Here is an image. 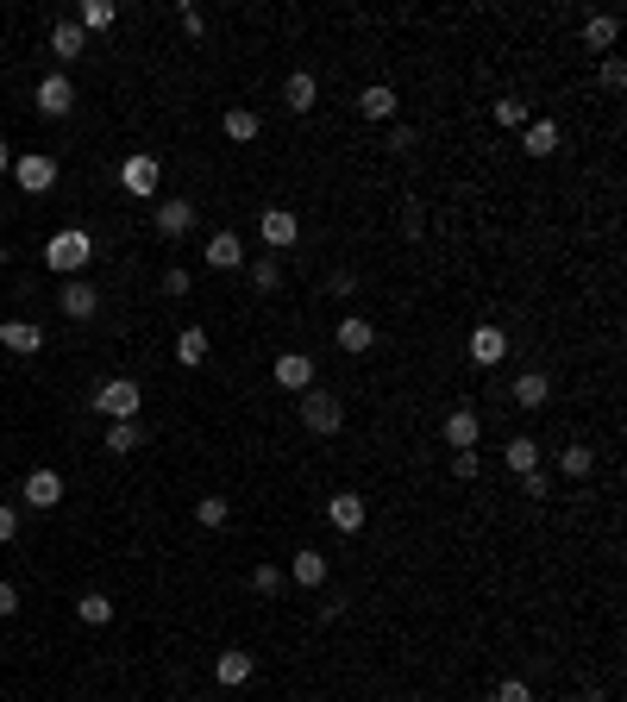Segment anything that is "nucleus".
<instances>
[{
    "label": "nucleus",
    "mask_w": 627,
    "mask_h": 702,
    "mask_svg": "<svg viewBox=\"0 0 627 702\" xmlns=\"http://www.w3.org/2000/svg\"><path fill=\"white\" fill-rule=\"evenodd\" d=\"M157 182H164V163H157L151 151H132V157L120 163V189H126L132 201H157Z\"/></svg>",
    "instance_id": "nucleus-5"
},
{
    "label": "nucleus",
    "mask_w": 627,
    "mask_h": 702,
    "mask_svg": "<svg viewBox=\"0 0 627 702\" xmlns=\"http://www.w3.org/2000/svg\"><path fill=\"white\" fill-rule=\"evenodd\" d=\"M138 439H145V427H138V420H107L101 452H113V458H132V452H138Z\"/></svg>",
    "instance_id": "nucleus-28"
},
{
    "label": "nucleus",
    "mask_w": 627,
    "mask_h": 702,
    "mask_svg": "<svg viewBox=\"0 0 627 702\" xmlns=\"http://www.w3.org/2000/svg\"><path fill=\"white\" fill-rule=\"evenodd\" d=\"M13 540H19V508L0 502V546H13Z\"/></svg>",
    "instance_id": "nucleus-40"
},
{
    "label": "nucleus",
    "mask_w": 627,
    "mask_h": 702,
    "mask_svg": "<svg viewBox=\"0 0 627 702\" xmlns=\"http://www.w3.org/2000/svg\"><path fill=\"white\" fill-rule=\"evenodd\" d=\"M559 145H565V132H559V120H546V113L521 126V151H527V157H552Z\"/></svg>",
    "instance_id": "nucleus-19"
},
{
    "label": "nucleus",
    "mask_w": 627,
    "mask_h": 702,
    "mask_svg": "<svg viewBox=\"0 0 627 702\" xmlns=\"http://www.w3.org/2000/svg\"><path fill=\"white\" fill-rule=\"evenodd\" d=\"M44 264H51L63 283H69V276H82L88 264H95V232H88V226H63V232H51V245H44Z\"/></svg>",
    "instance_id": "nucleus-1"
},
{
    "label": "nucleus",
    "mask_w": 627,
    "mask_h": 702,
    "mask_svg": "<svg viewBox=\"0 0 627 702\" xmlns=\"http://www.w3.org/2000/svg\"><path fill=\"white\" fill-rule=\"evenodd\" d=\"M477 471H483V458H477V452H452V477H464V483H471Z\"/></svg>",
    "instance_id": "nucleus-41"
},
{
    "label": "nucleus",
    "mask_w": 627,
    "mask_h": 702,
    "mask_svg": "<svg viewBox=\"0 0 627 702\" xmlns=\"http://www.w3.org/2000/svg\"><path fill=\"white\" fill-rule=\"evenodd\" d=\"M0 351H13V358H38V351H44V326L38 320H0Z\"/></svg>",
    "instance_id": "nucleus-14"
},
{
    "label": "nucleus",
    "mask_w": 627,
    "mask_h": 702,
    "mask_svg": "<svg viewBox=\"0 0 627 702\" xmlns=\"http://www.w3.org/2000/svg\"><path fill=\"white\" fill-rule=\"evenodd\" d=\"M439 439H446V452H477V439H483L477 408H452V414H446V427H439Z\"/></svg>",
    "instance_id": "nucleus-12"
},
{
    "label": "nucleus",
    "mask_w": 627,
    "mask_h": 702,
    "mask_svg": "<svg viewBox=\"0 0 627 702\" xmlns=\"http://www.w3.org/2000/svg\"><path fill=\"white\" fill-rule=\"evenodd\" d=\"M195 220H201V207H195L189 195H170V201H157V214H151L157 239H189V232H195Z\"/></svg>",
    "instance_id": "nucleus-6"
},
{
    "label": "nucleus",
    "mask_w": 627,
    "mask_h": 702,
    "mask_svg": "<svg viewBox=\"0 0 627 702\" xmlns=\"http://www.w3.org/2000/svg\"><path fill=\"white\" fill-rule=\"evenodd\" d=\"M51 57L57 63H82L88 57V32L76 26V19H57V26H51Z\"/></svg>",
    "instance_id": "nucleus-21"
},
{
    "label": "nucleus",
    "mask_w": 627,
    "mask_h": 702,
    "mask_svg": "<svg viewBox=\"0 0 627 702\" xmlns=\"http://www.w3.org/2000/svg\"><path fill=\"white\" fill-rule=\"evenodd\" d=\"M220 132L232 138V145H258L264 120H258V113H251V107H226V113H220Z\"/></svg>",
    "instance_id": "nucleus-25"
},
{
    "label": "nucleus",
    "mask_w": 627,
    "mask_h": 702,
    "mask_svg": "<svg viewBox=\"0 0 627 702\" xmlns=\"http://www.w3.org/2000/svg\"><path fill=\"white\" fill-rule=\"evenodd\" d=\"M508 402H515V408H527V414H540V408L552 402V377H546V370H521V377H515V389H508Z\"/></svg>",
    "instance_id": "nucleus-17"
},
{
    "label": "nucleus",
    "mask_w": 627,
    "mask_h": 702,
    "mask_svg": "<svg viewBox=\"0 0 627 702\" xmlns=\"http://www.w3.org/2000/svg\"><path fill=\"white\" fill-rule=\"evenodd\" d=\"M502 464H508V471H515V477H533V471H540V439L515 433V439H508V446H502Z\"/></svg>",
    "instance_id": "nucleus-27"
},
{
    "label": "nucleus",
    "mask_w": 627,
    "mask_h": 702,
    "mask_svg": "<svg viewBox=\"0 0 627 702\" xmlns=\"http://www.w3.org/2000/svg\"><path fill=\"white\" fill-rule=\"evenodd\" d=\"M283 107H289V113H314V107H320V82H314V69H289V82H283Z\"/></svg>",
    "instance_id": "nucleus-20"
},
{
    "label": "nucleus",
    "mask_w": 627,
    "mask_h": 702,
    "mask_svg": "<svg viewBox=\"0 0 627 702\" xmlns=\"http://www.w3.org/2000/svg\"><path fill=\"white\" fill-rule=\"evenodd\" d=\"M76 26H82V32H107V26H120V7H113V0H82V7H76Z\"/></svg>",
    "instance_id": "nucleus-30"
},
{
    "label": "nucleus",
    "mask_w": 627,
    "mask_h": 702,
    "mask_svg": "<svg viewBox=\"0 0 627 702\" xmlns=\"http://www.w3.org/2000/svg\"><path fill=\"white\" fill-rule=\"evenodd\" d=\"M559 471H565V477H571V483H584V477H590V471H596V452H590V446H584V439H571V446H565V452H559Z\"/></svg>",
    "instance_id": "nucleus-31"
},
{
    "label": "nucleus",
    "mask_w": 627,
    "mask_h": 702,
    "mask_svg": "<svg viewBox=\"0 0 627 702\" xmlns=\"http://www.w3.org/2000/svg\"><path fill=\"white\" fill-rule=\"evenodd\" d=\"M164 295H189V270H182V264L164 270Z\"/></svg>",
    "instance_id": "nucleus-42"
},
{
    "label": "nucleus",
    "mask_w": 627,
    "mask_h": 702,
    "mask_svg": "<svg viewBox=\"0 0 627 702\" xmlns=\"http://www.w3.org/2000/svg\"><path fill=\"white\" fill-rule=\"evenodd\" d=\"M138 402H145V395H138L132 377H107L95 395H88V408L107 414V420H138Z\"/></svg>",
    "instance_id": "nucleus-4"
},
{
    "label": "nucleus",
    "mask_w": 627,
    "mask_h": 702,
    "mask_svg": "<svg viewBox=\"0 0 627 702\" xmlns=\"http://www.w3.org/2000/svg\"><path fill=\"white\" fill-rule=\"evenodd\" d=\"M258 232H264L270 257H283V251L301 239V214H295V207H264V214H258Z\"/></svg>",
    "instance_id": "nucleus-7"
},
{
    "label": "nucleus",
    "mask_w": 627,
    "mask_h": 702,
    "mask_svg": "<svg viewBox=\"0 0 627 702\" xmlns=\"http://www.w3.org/2000/svg\"><path fill=\"white\" fill-rule=\"evenodd\" d=\"M251 671H258V659H251V652H245V646H226V652H220V659H214V677H220V684H226V690H239V684H251Z\"/></svg>",
    "instance_id": "nucleus-22"
},
{
    "label": "nucleus",
    "mask_w": 627,
    "mask_h": 702,
    "mask_svg": "<svg viewBox=\"0 0 627 702\" xmlns=\"http://www.w3.org/2000/svg\"><path fill=\"white\" fill-rule=\"evenodd\" d=\"M32 101H38L44 120H69V107H76V82H69V76H38Z\"/></svg>",
    "instance_id": "nucleus-10"
},
{
    "label": "nucleus",
    "mask_w": 627,
    "mask_h": 702,
    "mask_svg": "<svg viewBox=\"0 0 627 702\" xmlns=\"http://www.w3.org/2000/svg\"><path fill=\"white\" fill-rule=\"evenodd\" d=\"M13 170V145H0V176H7Z\"/></svg>",
    "instance_id": "nucleus-47"
},
{
    "label": "nucleus",
    "mask_w": 627,
    "mask_h": 702,
    "mask_svg": "<svg viewBox=\"0 0 627 702\" xmlns=\"http://www.w3.org/2000/svg\"><path fill=\"white\" fill-rule=\"evenodd\" d=\"M527 120H533V113H527V101H521V95H502V101H496V126H508V132H521Z\"/></svg>",
    "instance_id": "nucleus-34"
},
{
    "label": "nucleus",
    "mask_w": 627,
    "mask_h": 702,
    "mask_svg": "<svg viewBox=\"0 0 627 702\" xmlns=\"http://www.w3.org/2000/svg\"><path fill=\"white\" fill-rule=\"evenodd\" d=\"M577 702H609V696H602V690H584V696H577Z\"/></svg>",
    "instance_id": "nucleus-48"
},
{
    "label": "nucleus",
    "mask_w": 627,
    "mask_h": 702,
    "mask_svg": "<svg viewBox=\"0 0 627 702\" xmlns=\"http://www.w3.org/2000/svg\"><path fill=\"white\" fill-rule=\"evenodd\" d=\"M333 345L345 351V358H364V351L377 345V326H370L364 314H345V320H339V333H333Z\"/></svg>",
    "instance_id": "nucleus-18"
},
{
    "label": "nucleus",
    "mask_w": 627,
    "mask_h": 702,
    "mask_svg": "<svg viewBox=\"0 0 627 702\" xmlns=\"http://www.w3.org/2000/svg\"><path fill=\"white\" fill-rule=\"evenodd\" d=\"M195 521H201V527H226V521H232V502H226V496H201V502H195Z\"/></svg>",
    "instance_id": "nucleus-35"
},
{
    "label": "nucleus",
    "mask_w": 627,
    "mask_h": 702,
    "mask_svg": "<svg viewBox=\"0 0 627 702\" xmlns=\"http://www.w3.org/2000/svg\"><path fill=\"white\" fill-rule=\"evenodd\" d=\"M396 107H402V101H396V88H389V82H370L364 95H358V113H364V120H377V126L396 120Z\"/></svg>",
    "instance_id": "nucleus-24"
},
{
    "label": "nucleus",
    "mask_w": 627,
    "mask_h": 702,
    "mask_svg": "<svg viewBox=\"0 0 627 702\" xmlns=\"http://www.w3.org/2000/svg\"><path fill=\"white\" fill-rule=\"evenodd\" d=\"M76 621H82V627H107V621H113V596H101V590L76 596Z\"/></svg>",
    "instance_id": "nucleus-32"
},
{
    "label": "nucleus",
    "mask_w": 627,
    "mask_h": 702,
    "mask_svg": "<svg viewBox=\"0 0 627 702\" xmlns=\"http://www.w3.org/2000/svg\"><path fill=\"white\" fill-rule=\"evenodd\" d=\"M464 358H471L477 370H496V364L508 358V333H502V326H490V320L471 326V339H464Z\"/></svg>",
    "instance_id": "nucleus-8"
},
{
    "label": "nucleus",
    "mask_w": 627,
    "mask_h": 702,
    "mask_svg": "<svg viewBox=\"0 0 627 702\" xmlns=\"http://www.w3.org/2000/svg\"><path fill=\"white\" fill-rule=\"evenodd\" d=\"M301 427H308V433H320V439H333L339 427H345V402H339V395L333 389H301Z\"/></svg>",
    "instance_id": "nucleus-2"
},
{
    "label": "nucleus",
    "mask_w": 627,
    "mask_h": 702,
    "mask_svg": "<svg viewBox=\"0 0 627 702\" xmlns=\"http://www.w3.org/2000/svg\"><path fill=\"white\" fill-rule=\"evenodd\" d=\"M7 176H13L26 195H51L63 170H57V157H51V151H13V170H7Z\"/></svg>",
    "instance_id": "nucleus-3"
},
{
    "label": "nucleus",
    "mask_w": 627,
    "mask_h": 702,
    "mask_svg": "<svg viewBox=\"0 0 627 702\" xmlns=\"http://www.w3.org/2000/svg\"><path fill=\"white\" fill-rule=\"evenodd\" d=\"M389 151L408 157V151H414V132H408V126H396V132H389Z\"/></svg>",
    "instance_id": "nucleus-45"
},
{
    "label": "nucleus",
    "mask_w": 627,
    "mask_h": 702,
    "mask_svg": "<svg viewBox=\"0 0 627 702\" xmlns=\"http://www.w3.org/2000/svg\"><path fill=\"white\" fill-rule=\"evenodd\" d=\"M176 364L182 370H201L207 364V326H182V333H176Z\"/></svg>",
    "instance_id": "nucleus-29"
},
{
    "label": "nucleus",
    "mask_w": 627,
    "mask_h": 702,
    "mask_svg": "<svg viewBox=\"0 0 627 702\" xmlns=\"http://www.w3.org/2000/svg\"><path fill=\"white\" fill-rule=\"evenodd\" d=\"M176 26H182V38H201V32H207V13L195 7V0H182V7H176Z\"/></svg>",
    "instance_id": "nucleus-38"
},
{
    "label": "nucleus",
    "mask_w": 627,
    "mask_h": 702,
    "mask_svg": "<svg viewBox=\"0 0 627 702\" xmlns=\"http://www.w3.org/2000/svg\"><path fill=\"white\" fill-rule=\"evenodd\" d=\"M521 496H527V502H546V471H533V477H521Z\"/></svg>",
    "instance_id": "nucleus-43"
},
{
    "label": "nucleus",
    "mask_w": 627,
    "mask_h": 702,
    "mask_svg": "<svg viewBox=\"0 0 627 702\" xmlns=\"http://www.w3.org/2000/svg\"><path fill=\"white\" fill-rule=\"evenodd\" d=\"M327 289H333V295H358V276H352V270H333Z\"/></svg>",
    "instance_id": "nucleus-44"
},
{
    "label": "nucleus",
    "mask_w": 627,
    "mask_h": 702,
    "mask_svg": "<svg viewBox=\"0 0 627 702\" xmlns=\"http://www.w3.org/2000/svg\"><path fill=\"white\" fill-rule=\"evenodd\" d=\"M270 377L283 383L289 395H301V389H314V358L308 351H276V364H270Z\"/></svg>",
    "instance_id": "nucleus-13"
},
{
    "label": "nucleus",
    "mask_w": 627,
    "mask_h": 702,
    "mask_svg": "<svg viewBox=\"0 0 627 702\" xmlns=\"http://www.w3.org/2000/svg\"><path fill=\"white\" fill-rule=\"evenodd\" d=\"M7 615H19V590H13V583H0V621H7Z\"/></svg>",
    "instance_id": "nucleus-46"
},
{
    "label": "nucleus",
    "mask_w": 627,
    "mask_h": 702,
    "mask_svg": "<svg viewBox=\"0 0 627 702\" xmlns=\"http://www.w3.org/2000/svg\"><path fill=\"white\" fill-rule=\"evenodd\" d=\"M57 308H63V320H95L101 295H95V283H82V276H69V283L57 289Z\"/></svg>",
    "instance_id": "nucleus-15"
},
{
    "label": "nucleus",
    "mask_w": 627,
    "mask_h": 702,
    "mask_svg": "<svg viewBox=\"0 0 627 702\" xmlns=\"http://www.w3.org/2000/svg\"><path fill=\"white\" fill-rule=\"evenodd\" d=\"M19 502L38 508V514H51L63 502V477L51 471V464H38V471H26V483H19Z\"/></svg>",
    "instance_id": "nucleus-9"
},
{
    "label": "nucleus",
    "mask_w": 627,
    "mask_h": 702,
    "mask_svg": "<svg viewBox=\"0 0 627 702\" xmlns=\"http://www.w3.org/2000/svg\"><path fill=\"white\" fill-rule=\"evenodd\" d=\"M327 571H333V565H327V552L301 546V552L289 558V571H283V577L295 583V590H320V583H327Z\"/></svg>",
    "instance_id": "nucleus-16"
},
{
    "label": "nucleus",
    "mask_w": 627,
    "mask_h": 702,
    "mask_svg": "<svg viewBox=\"0 0 627 702\" xmlns=\"http://www.w3.org/2000/svg\"><path fill=\"white\" fill-rule=\"evenodd\" d=\"M615 38H621V19H615V13H596V19H584V51H596V57H615Z\"/></svg>",
    "instance_id": "nucleus-23"
},
{
    "label": "nucleus",
    "mask_w": 627,
    "mask_h": 702,
    "mask_svg": "<svg viewBox=\"0 0 627 702\" xmlns=\"http://www.w3.org/2000/svg\"><path fill=\"white\" fill-rule=\"evenodd\" d=\"M596 82H602V95H621V88H627V63H621V57H602Z\"/></svg>",
    "instance_id": "nucleus-36"
},
{
    "label": "nucleus",
    "mask_w": 627,
    "mask_h": 702,
    "mask_svg": "<svg viewBox=\"0 0 627 702\" xmlns=\"http://www.w3.org/2000/svg\"><path fill=\"white\" fill-rule=\"evenodd\" d=\"M364 521H370V502L358 496V489H339V496L327 502V527L333 533H364Z\"/></svg>",
    "instance_id": "nucleus-11"
},
{
    "label": "nucleus",
    "mask_w": 627,
    "mask_h": 702,
    "mask_svg": "<svg viewBox=\"0 0 627 702\" xmlns=\"http://www.w3.org/2000/svg\"><path fill=\"white\" fill-rule=\"evenodd\" d=\"M251 590H258V596H283V590H289V577L276 571V565H258V571H251Z\"/></svg>",
    "instance_id": "nucleus-37"
},
{
    "label": "nucleus",
    "mask_w": 627,
    "mask_h": 702,
    "mask_svg": "<svg viewBox=\"0 0 627 702\" xmlns=\"http://www.w3.org/2000/svg\"><path fill=\"white\" fill-rule=\"evenodd\" d=\"M201 257H207V270H239L245 264V245H239V232H214Z\"/></svg>",
    "instance_id": "nucleus-26"
},
{
    "label": "nucleus",
    "mask_w": 627,
    "mask_h": 702,
    "mask_svg": "<svg viewBox=\"0 0 627 702\" xmlns=\"http://www.w3.org/2000/svg\"><path fill=\"white\" fill-rule=\"evenodd\" d=\"M490 702H533V690L521 684V677H502V684H496V696Z\"/></svg>",
    "instance_id": "nucleus-39"
},
{
    "label": "nucleus",
    "mask_w": 627,
    "mask_h": 702,
    "mask_svg": "<svg viewBox=\"0 0 627 702\" xmlns=\"http://www.w3.org/2000/svg\"><path fill=\"white\" fill-rule=\"evenodd\" d=\"M7 257H13V251H7V239H0V264H7Z\"/></svg>",
    "instance_id": "nucleus-49"
},
{
    "label": "nucleus",
    "mask_w": 627,
    "mask_h": 702,
    "mask_svg": "<svg viewBox=\"0 0 627 702\" xmlns=\"http://www.w3.org/2000/svg\"><path fill=\"white\" fill-rule=\"evenodd\" d=\"M251 289H258V295L283 289V257H258V264H251Z\"/></svg>",
    "instance_id": "nucleus-33"
}]
</instances>
